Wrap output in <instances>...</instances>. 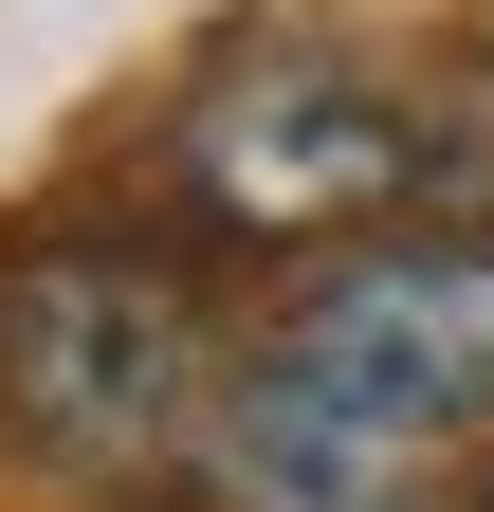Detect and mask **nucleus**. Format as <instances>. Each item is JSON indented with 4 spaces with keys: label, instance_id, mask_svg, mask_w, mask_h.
Returning <instances> with one entry per match:
<instances>
[{
    "label": "nucleus",
    "instance_id": "1",
    "mask_svg": "<svg viewBox=\"0 0 494 512\" xmlns=\"http://www.w3.org/2000/svg\"><path fill=\"white\" fill-rule=\"evenodd\" d=\"M220 348H202V293H183L165 238H0V421L37 439L55 476H165L202 458L220 421Z\"/></svg>",
    "mask_w": 494,
    "mask_h": 512
},
{
    "label": "nucleus",
    "instance_id": "2",
    "mask_svg": "<svg viewBox=\"0 0 494 512\" xmlns=\"http://www.w3.org/2000/svg\"><path fill=\"white\" fill-rule=\"evenodd\" d=\"M257 366L293 403H330L348 439H385L403 476L494 439V238H348L257 330Z\"/></svg>",
    "mask_w": 494,
    "mask_h": 512
},
{
    "label": "nucleus",
    "instance_id": "3",
    "mask_svg": "<svg viewBox=\"0 0 494 512\" xmlns=\"http://www.w3.org/2000/svg\"><path fill=\"white\" fill-rule=\"evenodd\" d=\"M403 165H421V128L330 55H257V74H220L183 110V202L238 238H348L403 202Z\"/></svg>",
    "mask_w": 494,
    "mask_h": 512
},
{
    "label": "nucleus",
    "instance_id": "4",
    "mask_svg": "<svg viewBox=\"0 0 494 512\" xmlns=\"http://www.w3.org/2000/svg\"><path fill=\"white\" fill-rule=\"evenodd\" d=\"M183 476H202L220 512H403V458H385V439H348L330 403H293L275 366L220 384V421H202V458H183Z\"/></svg>",
    "mask_w": 494,
    "mask_h": 512
},
{
    "label": "nucleus",
    "instance_id": "5",
    "mask_svg": "<svg viewBox=\"0 0 494 512\" xmlns=\"http://www.w3.org/2000/svg\"><path fill=\"white\" fill-rule=\"evenodd\" d=\"M476 512H494V494H476Z\"/></svg>",
    "mask_w": 494,
    "mask_h": 512
}]
</instances>
